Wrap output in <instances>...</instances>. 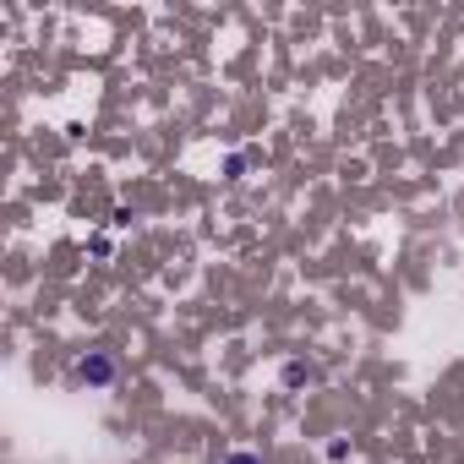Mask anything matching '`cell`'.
Instances as JSON below:
<instances>
[{"instance_id": "1", "label": "cell", "mask_w": 464, "mask_h": 464, "mask_svg": "<svg viewBox=\"0 0 464 464\" xmlns=\"http://www.w3.org/2000/svg\"><path fill=\"white\" fill-rule=\"evenodd\" d=\"M77 372H82L88 382H110V377H115V361H110V355H93V361H82Z\"/></svg>"}, {"instance_id": "2", "label": "cell", "mask_w": 464, "mask_h": 464, "mask_svg": "<svg viewBox=\"0 0 464 464\" xmlns=\"http://www.w3.org/2000/svg\"><path fill=\"white\" fill-rule=\"evenodd\" d=\"M229 464H252V459H246V453H236V459H229Z\"/></svg>"}]
</instances>
